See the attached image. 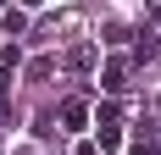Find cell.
I'll list each match as a JSON object with an SVG mask.
<instances>
[{
    "mask_svg": "<svg viewBox=\"0 0 161 155\" xmlns=\"http://www.w3.org/2000/svg\"><path fill=\"white\" fill-rule=\"evenodd\" d=\"M122 78H128V61H106V72H100V89H106V94H122V89H128Z\"/></svg>",
    "mask_w": 161,
    "mask_h": 155,
    "instance_id": "6da1fadb",
    "label": "cell"
},
{
    "mask_svg": "<svg viewBox=\"0 0 161 155\" xmlns=\"http://www.w3.org/2000/svg\"><path fill=\"white\" fill-rule=\"evenodd\" d=\"M61 122L67 127H83V122H89V105H83V100H67V105H61Z\"/></svg>",
    "mask_w": 161,
    "mask_h": 155,
    "instance_id": "7a4b0ae2",
    "label": "cell"
},
{
    "mask_svg": "<svg viewBox=\"0 0 161 155\" xmlns=\"http://www.w3.org/2000/svg\"><path fill=\"white\" fill-rule=\"evenodd\" d=\"M67 67H78V72H83V67H95V45H78L72 56H67Z\"/></svg>",
    "mask_w": 161,
    "mask_h": 155,
    "instance_id": "3957f363",
    "label": "cell"
},
{
    "mask_svg": "<svg viewBox=\"0 0 161 155\" xmlns=\"http://www.w3.org/2000/svg\"><path fill=\"white\" fill-rule=\"evenodd\" d=\"M95 116H100V127H117V105H111V100H100V111H95Z\"/></svg>",
    "mask_w": 161,
    "mask_h": 155,
    "instance_id": "277c9868",
    "label": "cell"
},
{
    "mask_svg": "<svg viewBox=\"0 0 161 155\" xmlns=\"http://www.w3.org/2000/svg\"><path fill=\"white\" fill-rule=\"evenodd\" d=\"M17 6H22V11H33V6H45V0H17Z\"/></svg>",
    "mask_w": 161,
    "mask_h": 155,
    "instance_id": "5b68a950",
    "label": "cell"
},
{
    "mask_svg": "<svg viewBox=\"0 0 161 155\" xmlns=\"http://www.w3.org/2000/svg\"><path fill=\"white\" fill-rule=\"evenodd\" d=\"M0 11H6V0H0Z\"/></svg>",
    "mask_w": 161,
    "mask_h": 155,
    "instance_id": "8992f818",
    "label": "cell"
}]
</instances>
